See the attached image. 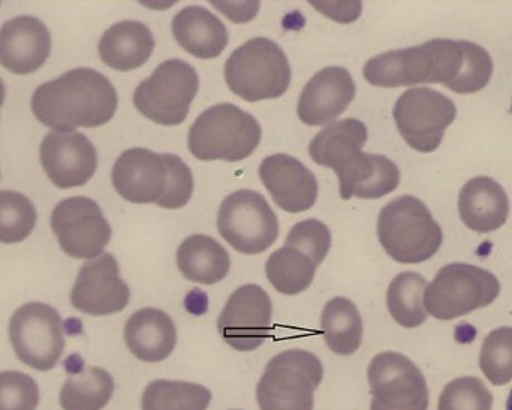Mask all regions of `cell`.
<instances>
[{
  "label": "cell",
  "mask_w": 512,
  "mask_h": 410,
  "mask_svg": "<svg viewBox=\"0 0 512 410\" xmlns=\"http://www.w3.org/2000/svg\"><path fill=\"white\" fill-rule=\"evenodd\" d=\"M39 161L57 188H80L96 173L98 153L81 132H50L39 147Z\"/></svg>",
  "instance_id": "obj_16"
},
{
  "label": "cell",
  "mask_w": 512,
  "mask_h": 410,
  "mask_svg": "<svg viewBox=\"0 0 512 410\" xmlns=\"http://www.w3.org/2000/svg\"><path fill=\"white\" fill-rule=\"evenodd\" d=\"M367 141V128L357 119H345L325 126L309 144V155L316 165L336 173Z\"/></svg>",
  "instance_id": "obj_27"
},
{
  "label": "cell",
  "mask_w": 512,
  "mask_h": 410,
  "mask_svg": "<svg viewBox=\"0 0 512 410\" xmlns=\"http://www.w3.org/2000/svg\"><path fill=\"white\" fill-rule=\"evenodd\" d=\"M259 143L258 120L233 104L207 108L189 129V152L200 161H245Z\"/></svg>",
  "instance_id": "obj_4"
},
{
  "label": "cell",
  "mask_w": 512,
  "mask_h": 410,
  "mask_svg": "<svg viewBox=\"0 0 512 410\" xmlns=\"http://www.w3.org/2000/svg\"><path fill=\"white\" fill-rule=\"evenodd\" d=\"M318 265L310 256L291 246L271 253L265 264L268 282L283 295H297L306 291L315 279Z\"/></svg>",
  "instance_id": "obj_30"
},
{
  "label": "cell",
  "mask_w": 512,
  "mask_h": 410,
  "mask_svg": "<svg viewBox=\"0 0 512 410\" xmlns=\"http://www.w3.org/2000/svg\"><path fill=\"white\" fill-rule=\"evenodd\" d=\"M129 351L144 363H161L177 345V330L170 315L159 309H141L125 325Z\"/></svg>",
  "instance_id": "obj_23"
},
{
  "label": "cell",
  "mask_w": 512,
  "mask_h": 410,
  "mask_svg": "<svg viewBox=\"0 0 512 410\" xmlns=\"http://www.w3.org/2000/svg\"><path fill=\"white\" fill-rule=\"evenodd\" d=\"M501 294L498 277L475 265H445L427 286L424 306L433 318L453 321L490 306Z\"/></svg>",
  "instance_id": "obj_7"
},
{
  "label": "cell",
  "mask_w": 512,
  "mask_h": 410,
  "mask_svg": "<svg viewBox=\"0 0 512 410\" xmlns=\"http://www.w3.org/2000/svg\"><path fill=\"white\" fill-rule=\"evenodd\" d=\"M324 369L312 352L289 349L271 358L256 387L261 410H313Z\"/></svg>",
  "instance_id": "obj_6"
},
{
  "label": "cell",
  "mask_w": 512,
  "mask_h": 410,
  "mask_svg": "<svg viewBox=\"0 0 512 410\" xmlns=\"http://www.w3.org/2000/svg\"><path fill=\"white\" fill-rule=\"evenodd\" d=\"M285 246L295 247L300 252L306 253L319 267L330 252V229L321 220H301L297 225L292 226L286 237Z\"/></svg>",
  "instance_id": "obj_37"
},
{
  "label": "cell",
  "mask_w": 512,
  "mask_h": 410,
  "mask_svg": "<svg viewBox=\"0 0 512 410\" xmlns=\"http://www.w3.org/2000/svg\"><path fill=\"white\" fill-rule=\"evenodd\" d=\"M218 231L237 252L258 255L279 237V220L261 194L242 189L221 204Z\"/></svg>",
  "instance_id": "obj_10"
},
{
  "label": "cell",
  "mask_w": 512,
  "mask_h": 410,
  "mask_svg": "<svg viewBox=\"0 0 512 410\" xmlns=\"http://www.w3.org/2000/svg\"><path fill=\"white\" fill-rule=\"evenodd\" d=\"M370 410H427L429 388L414 361L397 352H382L370 361Z\"/></svg>",
  "instance_id": "obj_12"
},
{
  "label": "cell",
  "mask_w": 512,
  "mask_h": 410,
  "mask_svg": "<svg viewBox=\"0 0 512 410\" xmlns=\"http://www.w3.org/2000/svg\"><path fill=\"white\" fill-rule=\"evenodd\" d=\"M393 116L409 147L420 153H432L439 149L445 131L456 120L457 108L444 93L415 87L397 99Z\"/></svg>",
  "instance_id": "obj_11"
},
{
  "label": "cell",
  "mask_w": 512,
  "mask_h": 410,
  "mask_svg": "<svg viewBox=\"0 0 512 410\" xmlns=\"http://www.w3.org/2000/svg\"><path fill=\"white\" fill-rule=\"evenodd\" d=\"M164 159L170 171V180H168L167 192L156 205L167 210H177L191 201L195 188L194 176L191 168L179 156L164 155Z\"/></svg>",
  "instance_id": "obj_39"
},
{
  "label": "cell",
  "mask_w": 512,
  "mask_h": 410,
  "mask_svg": "<svg viewBox=\"0 0 512 410\" xmlns=\"http://www.w3.org/2000/svg\"><path fill=\"white\" fill-rule=\"evenodd\" d=\"M117 104L113 83L90 68L71 69L41 84L32 96L36 119L54 132L107 125L116 114Z\"/></svg>",
  "instance_id": "obj_1"
},
{
  "label": "cell",
  "mask_w": 512,
  "mask_h": 410,
  "mask_svg": "<svg viewBox=\"0 0 512 410\" xmlns=\"http://www.w3.org/2000/svg\"><path fill=\"white\" fill-rule=\"evenodd\" d=\"M9 339L18 360L38 372L54 369L65 351L59 312L44 303H27L15 310Z\"/></svg>",
  "instance_id": "obj_9"
},
{
  "label": "cell",
  "mask_w": 512,
  "mask_h": 410,
  "mask_svg": "<svg viewBox=\"0 0 512 410\" xmlns=\"http://www.w3.org/2000/svg\"><path fill=\"white\" fill-rule=\"evenodd\" d=\"M39 388L32 376L21 372H3L0 376V410H35Z\"/></svg>",
  "instance_id": "obj_38"
},
{
  "label": "cell",
  "mask_w": 512,
  "mask_h": 410,
  "mask_svg": "<svg viewBox=\"0 0 512 410\" xmlns=\"http://www.w3.org/2000/svg\"><path fill=\"white\" fill-rule=\"evenodd\" d=\"M462 222L478 234L498 231L510 216L507 192L492 177H474L463 186L459 197Z\"/></svg>",
  "instance_id": "obj_22"
},
{
  "label": "cell",
  "mask_w": 512,
  "mask_h": 410,
  "mask_svg": "<svg viewBox=\"0 0 512 410\" xmlns=\"http://www.w3.org/2000/svg\"><path fill=\"white\" fill-rule=\"evenodd\" d=\"M321 328L330 351L342 357L357 352L363 342V319L348 298L336 297L325 304Z\"/></svg>",
  "instance_id": "obj_28"
},
{
  "label": "cell",
  "mask_w": 512,
  "mask_h": 410,
  "mask_svg": "<svg viewBox=\"0 0 512 410\" xmlns=\"http://www.w3.org/2000/svg\"><path fill=\"white\" fill-rule=\"evenodd\" d=\"M177 44L198 59H215L228 45V30L215 14L203 6H188L173 18Z\"/></svg>",
  "instance_id": "obj_24"
},
{
  "label": "cell",
  "mask_w": 512,
  "mask_h": 410,
  "mask_svg": "<svg viewBox=\"0 0 512 410\" xmlns=\"http://www.w3.org/2000/svg\"><path fill=\"white\" fill-rule=\"evenodd\" d=\"M355 98V83L349 71L328 66L316 72L304 86L297 113L307 126H322L345 113Z\"/></svg>",
  "instance_id": "obj_18"
},
{
  "label": "cell",
  "mask_w": 512,
  "mask_h": 410,
  "mask_svg": "<svg viewBox=\"0 0 512 410\" xmlns=\"http://www.w3.org/2000/svg\"><path fill=\"white\" fill-rule=\"evenodd\" d=\"M271 316L273 304L261 286H240L219 315V334L236 351H255L270 336Z\"/></svg>",
  "instance_id": "obj_14"
},
{
  "label": "cell",
  "mask_w": 512,
  "mask_h": 410,
  "mask_svg": "<svg viewBox=\"0 0 512 410\" xmlns=\"http://www.w3.org/2000/svg\"><path fill=\"white\" fill-rule=\"evenodd\" d=\"M170 171L164 155L147 149L123 152L111 171V182L119 197L134 204L158 203L168 188Z\"/></svg>",
  "instance_id": "obj_17"
},
{
  "label": "cell",
  "mask_w": 512,
  "mask_h": 410,
  "mask_svg": "<svg viewBox=\"0 0 512 410\" xmlns=\"http://www.w3.org/2000/svg\"><path fill=\"white\" fill-rule=\"evenodd\" d=\"M51 229L66 255L98 258L111 240V226L101 207L87 197L60 201L51 214Z\"/></svg>",
  "instance_id": "obj_13"
},
{
  "label": "cell",
  "mask_w": 512,
  "mask_h": 410,
  "mask_svg": "<svg viewBox=\"0 0 512 410\" xmlns=\"http://www.w3.org/2000/svg\"><path fill=\"white\" fill-rule=\"evenodd\" d=\"M0 240L17 244L26 240L36 226L38 214L35 205L20 192L2 191L0 194Z\"/></svg>",
  "instance_id": "obj_33"
},
{
  "label": "cell",
  "mask_w": 512,
  "mask_h": 410,
  "mask_svg": "<svg viewBox=\"0 0 512 410\" xmlns=\"http://www.w3.org/2000/svg\"><path fill=\"white\" fill-rule=\"evenodd\" d=\"M155 50V39L146 24L125 20L113 24L99 41V56L105 65L128 72L143 66Z\"/></svg>",
  "instance_id": "obj_25"
},
{
  "label": "cell",
  "mask_w": 512,
  "mask_h": 410,
  "mask_svg": "<svg viewBox=\"0 0 512 410\" xmlns=\"http://www.w3.org/2000/svg\"><path fill=\"white\" fill-rule=\"evenodd\" d=\"M51 51V35L36 17H15L6 21L0 33L2 65L17 75L38 71Z\"/></svg>",
  "instance_id": "obj_20"
},
{
  "label": "cell",
  "mask_w": 512,
  "mask_h": 410,
  "mask_svg": "<svg viewBox=\"0 0 512 410\" xmlns=\"http://www.w3.org/2000/svg\"><path fill=\"white\" fill-rule=\"evenodd\" d=\"M200 89L194 66L182 59L162 62L152 75L138 84L134 105L156 125H182Z\"/></svg>",
  "instance_id": "obj_8"
},
{
  "label": "cell",
  "mask_w": 512,
  "mask_h": 410,
  "mask_svg": "<svg viewBox=\"0 0 512 410\" xmlns=\"http://www.w3.org/2000/svg\"><path fill=\"white\" fill-rule=\"evenodd\" d=\"M225 81L243 101L280 98L291 84V66L282 48L268 38L249 39L225 63Z\"/></svg>",
  "instance_id": "obj_5"
},
{
  "label": "cell",
  "mask_w": 512,
  "mask_h": 410,
  "mask_svg": "<svg viewBox=\"0 0 512 410\" xmlns=\"http://www.w3.org/2000/svg\"><path fill=\"white\" fill-rule=\"evenodd\" d=\"M212 402L209 388L194 382H150L141 400L143 410H207Z\"/></svg>",
  "instance_id": "obj_32"
},
{
  "label": "cell",
  "mask_w": 512,
  "mask_h": 410,
  "mask_svg": "<svg viewBox=\"0 0 512 410\" xmlns=\"http://www.w3.org/2000/svg\"><path fill=\"white\" fill-rule=\"evenodd\" d=\"M378 237L388 256L400 264H420L441 249L444 235L427 205L412 195L396 198L382 208Z\"/></svg>",
  "instance_id": "obj_3"
},
{
  "label": "cell",
  "mask_w": 512,
  "mask_h": 410,
  "mask_svg": "<svg viewBox=\"0 0 512 410\" xmlns=\"http://www.w3.org/2000/svg\"><path fill=\"white\" fill-rule=\"evenodd\" d=\"M177 267L191 282L215 285L230 273V253L209 235H191L177 250Z\"/></svg>",
  "instance_id": "obj_26"
},
{
  "label": "cell",
  "mask_w": 512,
  "mask_h": 410,
  "mask_svg": "<svg viewBox=\"0 0 512 410\" xmlns=\"http://www.w3.org/2000/svg\"><path fill=\"white\" fill-rule=\"evenodd\" d=\"M336 174L343 200H379L400 185L399 167L384 155L357 153Z\"/></svg>",
  "instance_id": "obj_21"
},
{
  "label": "cell",
  "mask_w": 512,
  "mask_h": 410,
  "mask_svg": "<svg viewBox=\"0 0 512 410\" xmlns=\"http://www.w3.org/2000/svg\"><path fill=\"white\" fill-rule=\"evenodd\" d=\"M427 280L418 273L397 274L388 286L387 307L390 315L403 328H417L427 319L424 306Z\"/></svg>",
  "instance_id": "obj_31"
},
{
  "label": "cell",
  "mask_w": 512,
  "mask_h": 410,
  "mask_svg": "<svg viewBox=\"0 0 512 410\" xmlns=\"http://www.w3.org/2000/svg\"><path fill=\"white\" fill-rule=\"evenodd\" d=\"M113 394V376L101 367H86L66 378L59 402L63 410H102Z\"/></svg>",
  "instance_id": "obj_29"
},
{
  "label": "cell",
  "mask_w": 512,
  "mask_h": 410,
  "mask_svg": "<svg viewBox=\"0 0 512 410\" xmlns=\"http://www.w3.org/2000/svg\"><path fill=\"white\" fill-rule=\"evenodd\" d=\"M318 11L324 12L340 23H351L361 14V2H310Z\"/></svg>",
  "instance_id": "obj_40"
},
{
  "label": "cell",
  "mask_w": 512,
  "mask_h": 410,
  "mask_svg": "<svg viewBox=\"0 0 512 410\" xmlns=\"http://www.w3.org/2000/svg\"><path fill=\"white\" fill-rule=\"evenodd\" d=\"M259 179L277 207L288 213L310 210L318 200V182L309 168L289 155H271L259 165Z\"/></svg>",
  "instance_id": "obj_19"
},
{
  "label": "cell",
  "mask_w": 512,
  "mask_h": 410,
  "mask_svg": "<svg viewBox=\"0 0 512 410\" xmlns=\"http://www.w3.org/2000/svg\"><path fill=\"white\" fill-rule=\"evenodd\" d=\"M460 44L465 53V63L459 77L448 89L459 95H471L483 90L492 80L493 60L489 51L481 45L469 41H460Z\"/></svg>",
  "instance_id": "obj_35"
},
{
  "label": "cell",
  "mask_w": 512,
  "mask_h": 410,
  "mask_svg": "<svg viewBox=\"0 0 512 410\" xmlns=\"http://www.w3.org/2000/svg\"><path fill=\"white\" fill-rule=\"evenodd\" d=\"M131 300V291L120 277L119 264L111 253L90 259L78 271L71 291V304L90 316L122 312Z\"/></svg>",
  "instance_id": "obj_15"
},
{
  "label": "cell",
  "mask_w": 512,
  "mask_h": 410,
  "mask_svg": "<svg viewBox=\"0 0 512 410\" xmlns=\"http://www.w3.org/2000/svg\"><path fill=\"white\" fill-rule=\"evenodd\" d=\"M507 410H512V390L510 396H508Z\"/></svg>",
  "instance_id": "obj_41"
},
{
  "label": "cell",
  "mask_w": 512,
  "mask_h": 410,
  "mask_svg": "<svg viewBox=\"0 0 512 410\" xmlns=\"http://www.w3.org/2000/svg\"><path fill=\"white\" fill-rule=\"evenodd\" d=\"M493 396L481 379H454L442 391L438 410H492Z\"/></svg>",
  "instance_id": "obj_36"
},
{
  "label": "cell",
  "mask_w": 512,
  "mask_h": 410,
  "mask_svg": "<svg viewBox=\"0 0 512 410\" xmlns=\"http://www.w3.org/2000/svg\"><path fill=\"white\" fill-rule=\"evenodd\" d=\"M463 63L465 53L460 41L433 39L372 57L364 65L363 74L372 86L385 89L433 83L448 89L462 72Z\"/></svg>",
  "instance_id": "obj_2"
},
{
  "label": "cell",
  "mask_w": 512,
  "mask_h": 410,
  "mask_svg": "<svg viewBox=\"0 0 512 410\" xmlns=\"http://www.w3.org/2000/svg\"><path fill=\"white\" fill-rule=\"evenodd\" d=\"M480 369L495 387L512 381V328L501 327L484 340Z\"/></svg>",
  "instance_id": "obj_34"
}]
</instances>
